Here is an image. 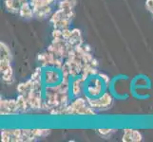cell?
I'll return each instance as SVG.
<instances>
[{
    "mask_svg": "<svg viewBox=\"0 0 153 142\" xmlns=\"http://www.w3.org/2000/svg\"><path fill=\"white\" fill-rule=\"evenodd\" d=\"M142 135L139 131L126 129L123 135V141H141Z\"/></svg>",
    "mask_w": 153,
    "mask_h": 142,
    "instance_id": "obj_1",
    "label": "cell"
},
{
    "mask_svg": "<svg viewBox=\"0 0 153 142\" xmlns=\"http://www.w3.org/2000/svg\"><path fill=\"white\" fill-rule=\"evenodd\" d=\"M98 133H99L100 135L103 136V138H109V136L114 133V130H110V129H101V130H98Z\"/></svg>",
    "mask_w": 153,
    "mask_h": 142,
    "instance_id": "obj_2",
    "label": "cell"
}]
</instances>
